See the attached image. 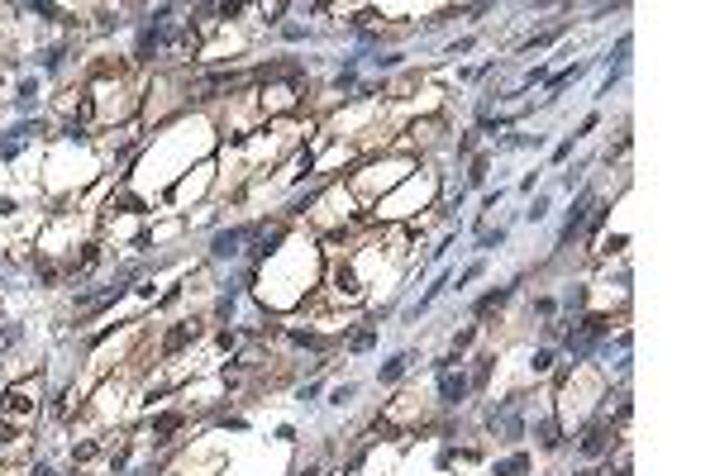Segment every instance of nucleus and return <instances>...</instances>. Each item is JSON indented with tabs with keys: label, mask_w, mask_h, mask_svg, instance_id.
Instances as JSON below:
<instances>
[{
	"label": "nucleus",
	"mask_w": 715,
	"mask_h": 476,
	"mask_svg": "<svg viewBox=\"0 0 715 476\" xmlns=\"http://www.w3.org/2000/svg\"><path fill=\"white\" fill-rule=\"evenodd\" d=\"M0 410H5V419L15 424V419H24V415H34V410H38V400L29 396V391H20V386H15V391H5Z\"/></svg>",
	"instance_id": "f257e3e1"
},
{
	"label": "nucleus",
	"mask_w": 715,
	"mask_h": 476,
	"mask_svg": "<svg viewBox=\"0 0 715 476\" xmlns=\"http://www.w3.org/2000/svg\"><path fill=\"white\" fill-rule=\"evenodd\" d=\"M591 205H596V195H591V191H582V195H577V205H572V214H568V219H563V229H558V243H568V238L582 229V224H586V210H591Z\"/></svg>",
	"instance_id": "f03ea898"
},
{
	"label": "nucleus",
	"mask_w": 715,
	"mask_h": 476,
	"mask_svg": "<svg viewBox=\"0 0 715 476\" xmlns=\"http://www.w3.org/2000/svg\"><path fill=\"white\" fill-rule=\"evenodd\" d=\"M439 396H444V405H458L468 396V376H453V367L439 371Z\"/></svg>",
	"instance_id": "7ed1b4c3"
},
{
	"label": "nucleus",
	"mask_w": 715,
	"mask_h": 476,
	"mask_svg": "<svg viewBox=\"0 0 715 476\" xmlns=\"http://www.w3.org/2000/svg\"><path fill=\"white\" fill-rule=\"evenodd\" d=\"M253 234V229H229V234H215V243H210V253L215 258H234L238 253V243Z\"/></svg>",
	"instance_id": "20e7f679"
},
{
	"label": "nucleus",
	"mask_w": 715,
	"mask_h": 476,
	"mask_svg": "<svg viewBox=\"0 0 715 476\" xmlns=\"http://www.w3.org/2000/svg\"><path fill=\"white\" fill-rule=\"evenodd\" d=\"M196 334H201V324H191V319H186V324H177V329H172V334L162 339V352H177V348L196 343Z\"/></svg>",
	"instance_id": "39448f33"
},
{
	"label": "nucleus",
	"mask_w": 715,
	"mask_h": 476,
	"mask_svg": "<svg viewBox=\"0 0 715 476\" xmlns=\"http://www.w3.org/2000/svg\"><path fill=\"white\" fill-rule=\"evenodd\" d=\"M601 452H606V429L591 424V429L582 433V457H601Z\"/></svg>",
	"instance_id": "423d86ee"
},
{
	"label": "nucleus",
	"mask_w": 715,
	"mask_h": 476,
	"mask_svg": "<svg viewBox=\"0 0 715 476\" xmlns=\"http://www.w3.org/2000/svg\"><path fill=\"white\" fill-rule=\"evenodd\" d=\"M334 286L348 295V300H358L363 295V286H358V276H353V267H334Z\"/></svg>",
	"instance_id": "0eeeda50"
},
{
	"label": "nucleus",
	"mask_w": 715,
	"mask_h": 476,
	"mask_svg": "<svg viewBox=\"0 0 715 476\" xmlns=\"http://www.w3.org/2000/svg\"><path fill=\"white\" fill-rule=\"evenodd\" d=\"M410 362H415V357H410V352H396V357H391V362H387V367L377 371V381H400V371L410 367Z\"/></svg>",
	"instance_id": "6e6552de"
},
{
	"label": "nucleus",
	"mask_w": 715,
	"mask_h": 476,
	"mask_svg": "<svg viewBox=\"0 0 715 476\" xmlns=\"http://www.w3.org/2000/svg\"><path fill=\"white\" fill-rule=\"evenodd\" d=\"M534 438H539V448L554 452L558 448V424L554 419H539V424H534Z\"/></svg>",
	"instance_id": "1a4fd4ad"
},
{
	"label": "nucleus",
	"mask_w": 715,
	"mask_h": 476,
	"mask_svg": "<svg viewBox=\"0 0 715 476\" xmlns=\"http://www.w3.org/2000/svg\"><path fill=\"white\" fill-rule=\"evenodd\" d=\"M520 472H530V457H525V452H515V457H505L501 467H496V476H520Z\"/></svg>",
	"instance_id": "9d476101"
},
{
	"label": "nucleus",
	"mask_w": 715,
	"mask_h": 476,
	"mask_svg": "<svg viewBox=\"0 0 715 476\" xmlns=\"http://www.w3.org/2000/svg\"><path fill=\"white\" fill-rule=\"evenodd\" d=\"M582 72H586V67H568V72H558V77L549 81V101H554V96H558V91H563V86H572V81L582 77Z\"/></svg>",
	"instance_id": "9b49d317"
},
{
	"label": "nucleus",
	"mask_w": 715,
	"mask_h": 476,
	"mask_svg": "<svg viewBox=\"0 0 715 476\" xmlns=\"http://www.w3.org/2000/svg\"><path fill=\"white\" fill-rule=\"evenodd\" d=\"M505 300H510V291H486L482 300H477V315H491V310H496V305H505Z\"/></svg>",
	"instance_id": "f8f14e48"
},
{
	"label": "nucleus",
	"mask_w": 715,
	"mask_h": 476,
	"mask_svg": "<svg viewBox=\"0 0 715 476\" xmlns=\"http://www.w3.org/2000/svg\"><path fill=\"white\" fill-rule=\"evenodd\" d=\"M477 243H482V253H491V248H501V243H505V229H496V234L486 229V234L477 238Z\"/></svg>",
	"instance_id": "ddd939ff"
},
{
	"label": "nucleus",
	"mask_w": 715,
	"mask_h": 476,
	"mask_svg": "<svg viewBox=\"0 0 715 476\" xmlns=\"http://www.w3.org/2000/svg\"><path fill=\"white\" fill-rule=\"evenodd\" d=\"M172 429H182V415H162V419L153 424V433H172Z\"/></svg>",
	"instance_id": "4468645a"
},
{
	"label": "nucleus",
	"mask_w": 715,
	"mask_h": 476,
	"mask_svg": "<svg viewBox=\"0 0 715 476\" xmlns=\"http://www.w3.org/2000/svg\"><path fill=\"white\" fill-rule=\"evenodd\" d=\"M486 167H491V162H486V158H477V162H472V172H468V181L482 186V181H486Z\"/></svg>",
	"instance_id": "2eb2a0df"
},
{
	"label": "nucleus",
	"mask_w": 715,
	"mask_h": 476,
	"mask_svg": "<svg viewBox=\"0 0 715 476\" xmlns=\"http://www.w3.org/2000/svg\"><path fill=\"white\" fill-rule=\"evenodd\" d=\"M549 367H554V348H539L534 352V371H549Z\"/></svg>",
	"instance_id": "dca6fc26"
},
{
	"label": "nucleus",
	"mask_w": 715,
	"mask_h": 476,
	"mask_svg": "<svg viewBox=\"0 0 715 476\" xmlns=\"http://www.w3.org/2000/svg\"><path fill=\"white\" fill-rule=\"evenodd\" d=\"M544 214H549V195H539V200H534V210H530V219H534V224H539V219H544Z\"/></svg>",
	"instance_id": "f3484780"
},
{
	"label": "nucleus",
	"mask_w": 715,
	"mask_h": 476,
	"mask_svg": "<svg viewBox=\"0 0 715 476\" xmlns=\"http://www.w3.org/2000/svg\"><path fill=\"white\" fill-rule=\"evenodd\" d=\"M372 339H377V334H372V329H363V334H353V348L363 352V348H372Z\"/></svg>",
	"instance_id": "a211bd4d"
},
{
	"label": "nucleus",
	"mask_w": 715,
	"mask_h": 476,
	"mask_svg": "<svg viewBox=\"0 0 715 476\" xmlns=\"http://www.w3.org/2000/svg\"><path fill=\"white\" fill-rule=\"evenodd\" d=\"M477 276H482V262H472V267H468V272L458 276V286H468V281H477Z\"/></svg>",
	"instance_id": "6ab92c4d"
},
{
	"label": "nucleus",
	"mask_w": 715,
	"mask_h": 476,
	"mask_svg": "<svg viewBox=\"0 0 715 476\" xmlns=\"http://www.w3.org/2000/svg\"><path fill=\"white\" fill-rule=\"evenodd\" d=\"M10 438H15V424H10V419H0V443H10Z\"/></svg>",
	"instance_id": "aec40b11"
},
{
	"label": "nucleus",
	"mask_w": 715,
	"mask_h": 476,
	"mask_svg": "<svg viewBox=\"0 0 715 476\" xmlns=\"http://www.w3.org/2000/svg\"><path fill=\"white\" fill-rule=\"evenodd\" d=\"M34 476H53V472H48V467H38V472H34Z\"/></svg>",
	"instance_id": "412c9836"
},
{
	"label": "nucleus",
	"mask_w": 715,
	"mask_h": 476,
	"mask_svg": "<svg viewBox=\"0 0 715 476\" xmlns=\"http://www.w3.org/2000/svg\"><path fill=\"white\" fill-rule=\"evenodd\" d=\"M582 476H601V472H582Z\"/></svg>",
	"instance_id": "4be33fe9"
}]
</instances>
